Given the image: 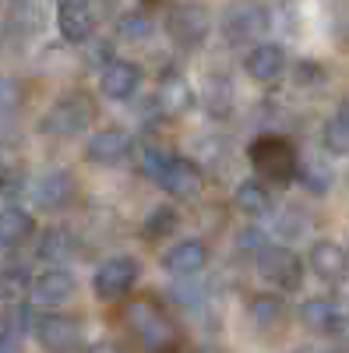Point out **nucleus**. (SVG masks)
Returning a JSON list of instances; mask_svg holds the SVG:
<instances>
[{
	"label": "nucleus",
	"mask_w": 349,
	"mask_h": 353,
	"mask_svg": "<svg viewBox=\"0 0 349 353\" xmlns=\"http://www.w3.org/2000/svg\"><path fill=\"white\" fill-rule=\"evenodd\" d=\"M268 248V233L261 230V226H244L240 233H237V251H244V254H261Z\"/></svg>",
	"instance_id": "31"
},
{
	"label": "nucleus",
	"mask_w": 349,
	"mask_h": 353,
	"mask_svg": "<svg viewBox=\"0 0 349 353\" xmlns=\"http://www.w3.org/2000/svg\"><path fill=\"white\" fill-rule=\"evenodd\" d=\"M74 293H78V279L67 269H50V272L36 276L32 286H28V297L39 307H61L74 297Z\"/></svg>",
	"instance_id": "14"
},
{
	"label": "nucleus",
	"mask_w": 349,
	"mask_h": 353,
	"mask_svg": "<svg viewBox=\"0 0 349 353\" xmlns=\"http://www.w3.org/2000/svg\"><path fill=\"white\" fill-rule=\"evenodd\" d=\"M332 181H335V173H332V166L325 159H307V163L297 166V184L307 194H317V198L328 194L332 191Z\"/></svg>",
	"instance_id": "24"
},
{
	"label": "nucleus",
	"mask_w": 349,
	"mask_h": 353,
	"mask_svg": "<svg viewBox=\"0 0 349 353\" xmlns=\"http://www.w3.org/2000/svg\"><path fill=\"white\" fill-rule=\"evenodd\" d=\"M92 121H96V103L85 92H67L50 103V110L39 121V131L50 138H74V134L89 131Z\"/></svg>",
	"instance_id": "2"
},
{
	"label": "nucleus",
	"mask_w": 349,
	"mask_h": 353,
	"mask_svg": "<svg viewBox=\"0 0 349 353\" xmlns=\"http://www.w3.org/2000/svg\"><path fill=\"white\" fill-rule=\"evenodd\" d=\"M56 32L71 46L89 43L96 32V14L85 8V0H61L56 4Z\"/></svg>",
	"instance_id": "12"
},
{
	"label": "nucleus",
	"mask_w": 349,
	"mask_h": 353,
	"mask_svg": "<svg viewBox=\"0 0 349 353\" xmlns=\"http://www.w3.org/2000/svg\"><path fill=\"white\" fill-rule=\"evenodd\" d=\"M28 286H32V276H28L25 265H4L0 269V301L14 304V301L28 297Z\"/></svg>",
	"instance_id": "27"
},
{
	"label": "nucleus",
	"mask_w": 349,
	"mask_h": 353,
	"mask_svg": "<svg viewBox=\"0 0 349 353\" xmlns=\"http://www.w3.org/2000/svg\"><path fill=\"white\" fill-rule=\"evenodd\" d=\"M32 332H36V343L50 353H78L81 350V325L71 314H61V311L32 314Z\"/></svg>",
	"instance_id": "7"
},
{
	"label": "nucleus",
	"mask_w": 349,
	"mask_h": 353,
	"mask_svg": "<svg viewBox=\"0 0 349 353\" xmlns=\"http://www.w3.org/2000/svg\"><path fill=\"white\" fill-rule=\"evenodd\" d=\"M335 121H339V124L349 131V99H342V103H339V110H335Z\"/></svg>",
	"instance_id": "38"
},
{
	"label": "nucleus",
	"mask_w": 349,
	"mask_h": 353,
	"mask_svg": "<svg viewBox=\"0 0 349 353\" xmlns=\"http://www.w3.org/2000/svg\"><path fill=\"white\" fill-rule=\"evenodd\" d=\"M233 201H237V209L251 219H261L272 212V191L261 184V181H244L237 184V194H233Z\"/></svg>",
	"instance_id": "23"
},
{
	"label": "nucleus",
	"mask_w": 349,
	"mask_h": 353,
	"mask_svg": "<svg viewBox=\"0 0 349 353\" xmlns=\"http://www.w3.org/2000/svg\"><path fill=\"white\" fill-rule=\"evenodd\" d=\"M127 321V332L149 350V353H162L173 346V325H169V318L162 314V307L156 301H138L127 307L124 314Z\"/></svg>",
	"instance_id": "4"
},
{
	"label": "nucleus",
	"mask_w": 349,
	"mask_h": 353,
	"mask_svg": "<svg viewBox=\"0 0 349 353\" xmlns=\"http://www.w3.org/2000/svg\"><path fill=\"white\" fill-rule=\"evenodd\" d=\"M247 314L257 329H272L282 321V301L275 297V293H257V297H251L247 304Z\"/></svg>",
	"instance_id": "28"
},
{
	"label": "nucleus",
	"mask_w": 349,
	"mask_h": 353,
	"mask_svg": "<svg viewBox=\"0 0 349 353\" xmlns=\"http://www.w3.org/2000/svg\"><path fill=\"white\" fill-rule=\"evenodd\" d=\"M307 230H310V219H307L300 209H286V212L279 216V233H282V237H289V241L304 237Z\"/></svg>",
	"instance_id": "32"
},
{
	"label": "nucleus",
	"mask_w": 349,
	"mask_h": 353,
	"mask_svg": "<svg viewBox=\"0 0 349 353\" xmlns=\"http://www.w3.org/2000/svg\"><path fill=\"white\" fill-rule=\"evenodd\" d=\"M297 318H300V325H304V329H310V332H317V336H335L346 314L339 311L335 301L314 297V301H304V304H300Z\"/></svg>",
	"instance_id": "19"
},
{
	"label": "nucleus",
	"mask_w": 349,
	"mask_h": 353,
	"mask_svg": "<svg viewBox=\"0 0 349 353\" xmlns=\"http://www.w3.org/2000/svg\"><path fill=\"white\" fill-rule=\"evenodd\" d=\"M166 159H169V152H162L159 145H145V152H141V173H149L152 181H156Z\"/></svg>",
	"instance_id": "35"
},
{
	"label": "nucleus",
	"mask_w": 349,
	"mask_h": 353,
	"mask_svg": "<svg viewBox=\"0 0 349 353\" xmlns=\"http://www.w3.org/2000/svg\"><path fill=\"white\" fill-rule=\"evenodd\" d=\"M131 152H134V138L120 128L96 131L85 141V159L96 163V166H120V163L131 159Z\"/></svg>",
	"instance_id": "11"
},
{
	"label": "nucleus",
	"mask_w": 349,
	"mask_h": 353,
	"mask_svg": "<svg viewBox=\"0 0 349 353\" xmlns=\"http://www.w3.org/2000/svg\"><path fill=\"white\" fill-rule=\"evenodd\" d=\"M209 244L201 241H177L169 251H162V269L169 276H180V279H191L198 272H205L209 265Z\"/></svg>",
	"instance_id": "16"
},
{
	"label": "nucleus",
	"mask_w": 349,
	"mask_h": 353,
	"mask_svg": "<svg viewBox=\"0 0 349 353\" xmlns=\"http://www.w3.org/2000/svg\"><path fill=\"white\" fill-rule=\"evenodd\" d=\"M21 85L14 81V78H8V74H0V113H14L18 106H21Z\"/></svg>",
	"instance_id": "33"
},
{
	"label": "nucleus",
	"mask_w": 349,
	"mask_h": 353,
	"mask_svg": "<svg viewBox=\"0 0 349 353\" xmlns=\"http://www.w3.org/2000/svg\"><path fill=\"white\" fill-rule=\"evenodd\" d=\"M169 297H173V304H180V307H198L201 301H205V290L180 283V286H173V290H169Z\"/></svg>",
	"instance_id": "34"
},
{
	"label": "nucleus",
	"mask_w": 349,
	"mask_h": 353,
	"mask_svg": "<svg viewBox=\"0 0 349 353\" xmlns=\"http://www.w3.org/2000/svg\"><path fill=\"white\" fill-rule=\"evenodd\" d=\"M177 226H180V212L173 209V205H156L141 223V237L145 241H162V237H173Z\"/></svg>",
	"instance_id": "26"
},
{
	"label": "nucleus",
	"mask_w": 349,
	"mask_h": 353,
	"mask_svg": "<svg viewBox=\"0 0 349 353\" xmlns=\"http://www.w3.org/2000/svg\"><path fill=\"white\" fill-rule=\"evenodd\" d=\"M339 339H346L349 343V318H342V325H339V332H335Z\"/></svg>",
	"instance_id": "40"
},
{
	"label": "nucleus",
	"mask_w": 349,
	"mask_h": 353,
	"mask_svg": "<svg viewBox=\"0 0 349 353\" xmlns=\"http://www.w3.org/2000/svg\"><path fill=\"white\" fill-rule=\"evenodd\" d=\"M152 99H156V106H159L162 117H184L198 103V92L191 88V81L180 71H166L159 78V92Z\"/></svg>",
	"instance_id": "15"
},
{
	"label": "nucleus",
	"mask_w": 349,
	"mask_h": 353,
	"mask_svg": "<svg viewBox=\"0 0 349 353\" xmlns=\"http://www.w3.org/2000/svg\"><path fill=\"white\" fill-rule=\"evenodd\" d=\"M138 85H141V68L134 61H124V57H113L99 74V92L113 103L131 99L138 92Z\"/></svg>",
	"instance_id": "13"
},
{
	"label": "nucleus",
	"mask_w": 349,
	"mask_h": 353,
	"mask_svg": "<svg viewBox=\"0 0 349 353\" xmlns=\"http://www.w3.org/2000/svg\"><path fill=\"white\" fill-rule=\"evenodd\" d=\"M56 4H61V0H56Z\"/></svg>",
	"instance_id": "43"
},
{
	"label": "nucleus",
	"mask_w": 349,
	"mask_h": 353,
	"mask_svg": "<svg viewBox=\"0 0 349 353\" xmlns=\"http://www.w3.org/2000/svg\"><path fill=\"white\" fill-rule=\"evenodd\" d=\"M209 11L201 8V4H177V8H169L166 14V32H169V43L184 50V53H194L205 46L209 39Z\"/></svg>",
	"instance_id": "5"
},
{
	"label": "nucleus",
	"mask_w": 349,
	"mask_h": 353,
	"mask_svg": "<svg viewBox=\"0 0 349 353\" xmlns=\"http://www.w3.org/2000/svg\"><path fill=\"white\" fill-rule=\"evenodd\" d=\"M92 353H109V350H106V346H99V350H92Z\"/></svg>",
	"instance_id": "41"
},
{
	"label": "nucleus",
	"mask_w": 349,
	"mask_h": 353,
	"mask_svg": "<svg viewBox=\"0 0 349 353\" xmlns=\"http://www.w3.org/2000/svg\"><path fill=\"white\" fill-rule=\"evenodd\" d=\"M332 353H349V350H332Z\"/></svg>",
	"instance_id": "42"
},
{
	"label": "nucleus",
	"mask_w": 349,
	"mask_h": 353,
	"mask_svg": "<svg viewBox=\"0 0 349 353\" xmlns=\"http://www.w3.org/2000/svg\"><path fill=\"white\" fill-rule=\"evenodd\" d=\"M335 293H339V301H342V304H349V272L335 283Z\"/></svg>",
	"instance_id": "39"
},
{
	"label": "nucleus",
	"mask_w": 349,
	"mask_h": 353,
	"mask_svg": "<svg viewBox=\"0 0 349 353\" xmlns=\"http://www.w3.org/2000/svg\"><path fill=\"white\" fill-rule=\"evenodd\" d=\"M293 81L300 88H314V85H325L328 81V71H325V64H317V61H297Z\"/></svg>",
	"instance_id": "30"
},
{
	"label": "nucleus",
	"mask_w": 349,
	"mask_h": 353,
	"mask_svg": "<svg viewBox=\"0 0 349 353\" xmlns=\"http://www.w3.org/2000/svg\"><path fill=\"white\" fill-rule=\"evenodd\" d=\"M321 145H325V152H332V156H349V131L335 121H325V128H321Z\"/></svg>",
	"instance_id": "29"
},
{
	"label": "nucleus",
	"mask_w": 349,
	"mask_h": 353,
	"mask_svg": "<svg viewBox=\"0 0 349 353\" xmlns=\"http://www.w3.org/2000/svg\"><path fill=\"white\" fill-rule=\"evenodd\" d=\"M116 36L124 43H149L156 36V21L149 11H124L116 18Z\"/></svg>",
	"instance_id": "25"
},
{
	"label": "nucleus",
	"mask_w": 349,
	"mask_h": 353,
	"mask_svg": "<svg viewBox=\"0 0 349 353\" xmlns=\"http://www.w3.org/2000/svg\"><path fill=\"white\" fill-rule=\"evenodd\" d=\"M257 272L265 276L275 290H286V293H293L300 290L304 283V261L297 251H289L282 244H268L265 251L257 254Z\"/></svg>",
	"instance_id": "8"
},
{
	"label": "nucleus",
	"mask_w": 349,
	"mask_h": 353,
	"mask_svg": "<svg viewBox=\"0 0 349 353\" xmlns=\"http://www.w3.org/2000/svg\"><path fill=\"white\" fill-rule=\"evenodd\" d=\"M156 184L173 198H198L201 188H205V173H201V166L194 159L169 152V159L162 163V170L156 176Z\"/></svg>",
	"instance_id": "10"
},
{
	"label": "nucleus",
	"mask_w": 349,
	"mask_h": 353,
	"mask_svg": "<svg viewBox=\"0 0 349 353\" xmlns=\"http://www.w3.org/2000/svg\"><path fill=\"white\" fill-rule=\"evenodd\" d=\"M307 265H310V272L325 283H339L349 272V258L335 241H314L310 251H307Z\"/></svg>",
	"instance_id": "17"
},
{
	"label": "nucleus",
	"mask_w": 349,
	"mask_h": 353,
	"mask_svg": "<svg viewBox=\"0 0 349 353\" xmlns=\"http://www.w3.org/2000/svg\"><path fill=\"white\" fill-rule=\"evenodd\" d=\"M28 194H32V201L39 205V209L61 212V209H67V205L74 201L78 181H74L71 170H46V173H39L36 181L28 184Z\"/></svg>",
	"instance_id": "9"
},
{
	"label": "nucleus",
	"mask_w": 349,
	"mask_h": 353,
	"mask_svg": "<svg viewBox=\"0 0 349 353\" xmlns=\"http://www.w3.org/2000/svg\"><path fill=\"white\" fill-rule=\"evenodd\" d=\"M268 25H272V11H268V4H261V0H229L222 8V18H219L222 39L229 46L257 43L268 32Z\"/></svg>",
	"instance_id": "3"
},
{
	"label": "nucleus",
	"mask_w": 349,
	"mask_h": 353,
	"mask_svg": "<svg viewBox=\"0 0 349 353\" xmlns=\"http://www.w3.org/2000/svg\"><path fill=\"white\" fill-rule=\"evenodd\" d=\"M201 106L209 110V117H229L233 110V81L222 74H212L201 81V92H198Z\"/></svg>",
	"instance_id": "22"
},
{
	"label": "nucleus",
	"mask_w": 349,
	"mask_h": 353,
	"mask_svg": "<svg viewBox=\"0 0 349 353\" xmlns=\"http://www.w3.org/2000/svg\"><path fill=\"white\" fill-rule=\"evenodd\" d=\"M247 159L254 166V181L261 184H293L297 181V166H300V156H297V145L282 138V134H257L251 145H247Z\"/></svg>",
	"instance_id": "1"
},
{
	"label": "nucleus",
	"mask_w": 349,
	"mask_h": 353,
	"mask_svg": "<svg viewBox=\"0 0 349 353\" xmlns=\"http://www.w3.org/2000/svg\"><path fill=\"white\" fill-rule=\"evenodd\" d=\"M46 265H67L74 254H78V237H74V230L67 226H50L43 237H39V251H36Z\"/></svg>",
	"instance_id": "20"
},
{
	"label": "nucleus",
	"mask_w": 349,
	"mask_h": 353,
	"mask_svg": "<svg viewBox=\"0 0 349 353\" xmlns=\"http://www.w3.org/2000/svg\"><path fill=\"white\" fill-rule=\"evenodd\" d=\"M18 336L11 332V329H4V325H0V353H18Z\"/></svg>",
	"instance_id": "37"
},
{
	"label": "nucleus",
	"mask_w": 349,
	"mask_h": 353,
	"mask_svg": "<svg viewBox=\"0 0 349 353\" xmlns=\"http://www.w3.org/2000/svg\"><path fill=\"white\" fill-rule=\"evenodd\" d=\"M138 276H141V265H138L134 254H113V258H106L99 269H96L92 290H96L99 301L113 304V301H124L127 293L134 290Z\"/></svg>",
	"instance_id": "6"
},
{
	"label": "nucleus",
	"mask_w": 349,
	"mask_h": 353,
	"mask_svg": "<svg viewBox=\"0 0 349 353\" xmlns=\"http://www.w3.org/2000/svg\"><path fill=\"white\" fill-rule=\"evenodd\" d=\"M32 233H36V219L25 209H4L0 212V251H14V248L28 244Z\"/></svg>",
	"instance_id": "21"
},
{
	"label": "nucleus",
	"mask_w": 349,
	"mask_h": 353,
	"mask_svg": "<svg viewBox=\"0 0 349 353\" xmlns=\"http://www.w3.org/2000/svg\"><path fill=\"white\" fill-rule=\"evenodd\" d=\"M244 68H247V74L254 78V81H279L282 74H286V53H282V46H275V43H257L247 57H244Z\"/></svg>",
	"instance_id": "18"
},
{
	"label": "nucleus",
	"mask_w": 349,
	"mask_h": 353,
	"mask_svg": "<svg viewBox=\"0 0 349 353\" xmlns=\"http://www.w3.org/2000/svg\"><path fill=\"white\" fill-rule=\"evenodd\" d=\"M18 191H28V184L21 181L18 170H4L0 173V194H18Z\"/></svg>",
	"instance_id": "36"
}]
</instances>
